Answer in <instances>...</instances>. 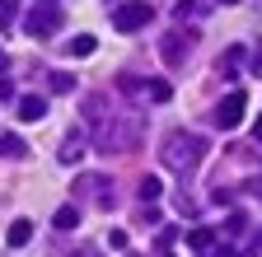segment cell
Wrapping results in <instances>:
<instances>
[{"label": "cell", "instance_id": "obj_1", "mask_svg": "<svg viewBox=\"0 0 262 257\" xmlns=\"http://www.w3.org/2000/svg\"><path fill=\"white\" fill-rule=\"evenodd\" d=\"M202 154H206L202 136H192V131H169V136H164V169L192 173L196 164H202Z\"/></svg>", "mask_w": 262, "mask_h": 257}, {"label": "cell", "instance_id": "obj_2", "mask_svg": "<svg viewBox=\"0 0 262 257\" xmlns=\"http://www.w3.org/2000/svg\"><path fill=\"white\" fill-rule=\"evenodd\" d=\"M94 136H98L103 150H126V145L141 141V117H98Z\"/></svg>", "mask_w": 262, "mask_h": 257}, {"label": "cell", "instance_id": "obj_3", "mask_svg": "<svg viewBox=\"0 0 262 257\" xmlns=\"http://www.w3.org/2000/svg\"><path fill=\"white\" fill-rule=\"evenodd\" d=\"M244 112H248V99H244V89H234V94H225V99L215 103L211 122L220 126V131H234V126L244 122Z\"/></svg>", "mask_w": 262, "mask_h": 257}, {"label": "cell", "instance_id": "obj_4", "mask_svg": "<svg viewBox=\"0 0 262 257\" xmlns=\"http://www.w3.org/2000/svg\"><path fill=\"white\" fill-rule=\"evenodd\" d=\"M155 19L150 5H141V0H131V5H117L113 10V28H122V33H136V28H145Z\"/></svg>", "mask_w": 262, "mask_h": 257}, {"label": "cell", "instance_id": "obj_5", "mask_svg": "<svg viewBox=\"0 0 262 257\" xmlns=\"http://www.w3.org/2000/svg\"><path fill=\"white\" fill-rule=\"evenodd\" d=\"M24 28H28L33 38H52L56 28H61V10H56V5H38V10H28V14H24Z\"/></svg>", "mask_w": 262, "mask_h": 257}, {"label": "cell", "instance_id": "obj_6", "mask_svg": "<svg viewBox=\"0 0 262 257\" xmlns=\"http://www.w3.org/2000/svg\"><path fill=\"white\" fill-rule=\"evenodd\" d=\"M75 192H94V201L103 206V211L117 206V197H113V178H108V173H84V178L75 182Z\"/></svg>", "mask_w": 262, "mask_h": 257}, {"label": "cell", "instance_id": "obj_7", "mask_svg": "<svg viewBox=\"0 0 262 257\" xmlns=\"http://www.w3.org/2000/svg\"><path fill=\"white\" fill-rule=\"evenodd\" d=\"M187 47H192V33H169L159 42V56L169 61V66H178V61H187Z\"/></svg>", "mask_w": 262, "mask_h": 257}, {"label": "cell", "instance_id": "obj_8", "mask_svg": "<svg viewBox=\"0 0 262 257\" xmlns=\"http://www.w3.org/2000/svg\"><path fill=\"white\" fill-rule=\"evenodd\" d=\"M56 159H61V164H80V159H84V131H71V136H66L61 150H56Z\"/></svg>", "mask_w": 262, "mask_h": 257}, {"label": "cell", "instance_id": "obj_9", "mask_svg": "<svg viewBox=\"0 0 262 257\" xmlns=\"http://www.w3.org/2000/svg\"><path fill=\"white\" fill-rule=\"evenodd\" d=\"M0 154H5V159H24L28 154V141L14 136V131H0Z\"/></svg>", "mask_w": 262, "mask_h": 257}, {"label": "cell", "instance_id": "obj_10", "mask_svg": "<svg viewBox=\"0 0 262 257\" xmlns=\"http://www.w3.org/2000/svg\"><path fill=\"white\" fill-rule=\"evenodd\" d=\"M42 112H47V103L38 99V94H24V99H19V117L24 122H42Z\"/></svg>", "mask_w": 262, "mask_h": 257}, {"label": "cell", "instance_id": "obj_11", "mask_svg": "<svg viewBox=\"0 0 262 257\" xmlns=\"http://www.w3.org/2000/svg\"><path fill=\"white\" fill-rule=\"evenodd\" d=\"M141 94H145L150 103H169L173 89H169V80H141Z\"/></svg>", "mask_w": 262, "mask_h": 257}, {"label": "cell", "instance_id": "obj_12", "mask_svg": "<svg viewBox=\"0 0 262 257\" xmlns=\"http://www.w3.org/2000/svg\"><path fill=\"white\" fill-rule=\"evenodd\" d=\"M5 239H10V248H24V243L33 239V220H14V224H10V234H5Z\"/></svg>", "mask_w": 262, "mask_h": 257}, {"label": "cell", "instance_id": "obj_13", "mask_svg": "<svg viewBox=\"0 0 262 257\" xmlns=\"http://www.w3.org/2000/svg\"><path fill=\"white\" fill-rule=\"evenodd\" d=\"M66 47H71V56H89V52L98 47V38H94V33H75V38L66 42Z\"/></svg>", "mask_w": 262, "mask_h": 257}, {"label": "cell", "instance_id": "obj_14", "mask_svg": "<svg viewBox=\"0 0 262 257\" xmlns=\"http://www.w3.org/2000/svg\"><path fill=\"white\" fill-rule=\"evenodd\" d=\"M187 243H192V252H211V248H215V234H211V229H192Z\"/></svg>", "mask_w": 262, "mask_h": 257}, {"label": "cell", "instance_id": "obj_15", "mask_svg": "<svg viewBox=\"0 0 262 257\" xmlns=\"http://www.w3.org/2000/svg\"><path fill=\"white\" fill-rule=\"evenodd\" d=\"M52 224H56V229H75V224H80V211H75V206H61V211L52 215Z\"/></svg>", "mask_w": 262, "mask_h": 257}, {"label": "cell", "instance_id": "obj_16", "mask_svg": "<svg viewBox=\"0 0 262 257\" xmlns=\"http://www.w3.org/2000/svg\"><path fill=\"white\" fill-rule=\"evenodd\" d=\"M239 66H244V47H229V52L220 56V71H225V75H234Z\"/></svg>", "mask_w": 262, "mask_h": 257}, {"label": "cell", "instance_id": "obj_17", "mask_svg": "<svg viewBox=\"0 0 262 257\" xmlns=\"http://www.w3.org/2000/svg\"><path fill=\"white\" fill-rule=\"evenodd\" d=\"M47 84H52V94H75V75H66V71H56Z\"/></svg>", "mask_w": 262, "mask_h": 257}, {"label": "cell", "instance_id": "obj_18", "mask_svg": "<svg viewBox=\"0 0 262 257\" xmlns=\"http://www.w3.org/2000/svg\"><path fill=\"white\" fill-rule=\"evenodd\" d=\"M225 229H229V234H244V229H248V215H244V211H234V215L225 220Z\"/></svg>", "mask_w": 262, "mask_h": 257}, {"label": "cell", "instance_id": "obj_19", "mask_svg": "<svg viewBox=\"0 0 262 257\" xmlns=\"http://www.w3.org/2000/svg\"><path fill=\"white\" fill-rule=\"evenodd\" d=\"M14 5H19V0H0V28L14 24Z\"/></svg>", "mask_w": 262, "mask_h": 257}, {"label": "cell", "instance_id": "obj_20", "mask_svg": "<svg viewBox=\"0 0 262 257\" xmlns=\"http://www.w3.org/2000/svg\"><path fill=\"white\" fill-rule=\"evenodd\" d=\"M141 197H145V201L159 197V178H141Z\"/></svg>", "mask_w": 262, "mask_h": 257}, {"label": "cell", "instance_id": "obj_21", "mask_svg": "<svg viewBox=\"0 0 262 257\" xmlns=\"http://www.w3.org/2000/svg\"><path fill=\"white\" fill-rule=\"evenodd\" d=\"M169 243H173V229H159V239H155V248H159V252H169Z\"/></svg>", "mask_w": 262, "mask_h": 257}, {"label": "cell", "instance_id": "obj_22", "mask_svg": "<svg viewBox=\"0 0 262 257\" xmlns=\"http://www.w3.org/2000/svg\"><path fill=\"white\" fill-rule=\"evenodd\" d=\"M248 192H253V201H262V178H248Z\"/></svg>", "mask_w": 262, "mask_h": 257}, {"label": "cell", "instance_id": "obj_23", "mask_svg": "<svg viewBox=\"0 0 262 257\" xmlns=\"http://www.w3.org/2000/svg\"><path fill=\"white\" fill-rule=\"evenodd\" d=\"M253 75H262V47L253 52Z\"/></svg>", "mask_w": 262, "mask_h": 257}, {"label": "cell", "instance_id": "obj_24", "mask_svg": "<svg viewBox=\"0 0 262 257\" xmlns=\"http://www.w3.org/2000/svg\"><path fill=\"white\" fill-rule=\"evenodd\" d=\"M211 257H239L234 248H211Z\"/></svg>", "mask_w": 262, "mask_h": 257}, {"label": "cell", "instance_id": "obj_25", "mask_svg": "<svg viewBox=\"0 0 262 257\" xmlns=\"http://www.w3.org/2000/svg\"><path fill=\"white\" fill-rule=\"evenodd\" d=\"M253 136H257V141H262V117H257V122H253Z\"/></svg>", "mask_w": 262, "mask_h": 257}, {"label": "cell", "instance_id": "obj_26", "mask_svg": "<svg viewBox=\"0 0 262 257\" xmlns=\"http://www.w3.org/2000/svg\"><path fill=\"white\" fill-rule=\"evenodd\" d=\"M253 252H262V229H257V239H253Z\"/></svg>", "mask_w": 262, "mask_h": 257}, {"label": "cell", "instance_id": "obj_27", "mask_svg": "<svg viewBox=\"0 0 262 257\" xmlns=\"http://www.w3.org/2000/svg\"><path fill=\"white\" fill-rule=\"evenodd\" d=\"M220 5H239V0H220Z\"/></svg>", "mask_w": 262, "mask_h": 257}, {"label": "cell", "instance_id": "obj_28", "mask_svg": "<svg viewBox=\"0 0 262 257\" xmlns=\"http://www.w3.org/2000/svg\"><path fill=\"white\" fill-rule=\"evenodd\" d=\"M164 257H169V252H164Z\"/></svg>", "mask_w": 262, "mask_h": 257}]
</instances>
